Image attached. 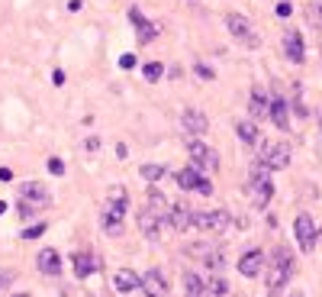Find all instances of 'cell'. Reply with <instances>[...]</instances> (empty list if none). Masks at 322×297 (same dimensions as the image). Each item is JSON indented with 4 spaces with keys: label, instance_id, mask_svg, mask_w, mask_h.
<instances>
[{
    "label": "cell",
    "instance_id": "cell-1",
    "mask_svg": "<svg viewBox=\"0 0 322 297\" xmlns=\"http://www.w3.org/2000/svg\"><path fill=\"white\" fill-rule=\"evenodd\" d=\"M248 197H252V204L258 210H264L271 204V197H274V181H271V168L264 162H255L252 165V171H248Z\"/></svg>",
    "mask_w": 322,
    "mask_h": 297
},
{
    "label": "cell",
    "instance_id": "cell-2",
    "mask_svg": "<svg viewBox=\"0 0 322 297\" xmlns=\"http://www.w3.org/2000/svg\"><path fill=\"white\" fill-rule=\"evenodd\" d=\"M290 275H293V255L283 246H277L271 255V265H268V291H280L290 281Z\"/></svg>",
    "mask_w": 322,
    "mask_h": 297
},
{
    "label": "cell",
    "instance_id": "cell-3",
    "mask_svg": "<svg viewBox=\"0 0 322 297\" xmlns=\"http://www.w3.org/2000/svg\"><path fill=\"white\" fill-rule=\"evenodd\" d=\"M187 152H190V159H194V168H200L203 174L219 168V152H216V149H210L203 139H197V136H194V139L187 142Z\"/></svg>",
    "mask_w": 322,
    "mask_h": 297
},
{
    "label": "cell",
    "instance_id": "cell-4",
    "mask_svg": "<svg viewBox=\"0 0 322 297\" xmlns=\"http://www.w3.org/2000/svg\"><path fill=\"white\" fill-rule=\"evenodd\" d=\"M225 29L232 32V39L235 42H242V45H248V49H258V32H255V26H252V20H245L242 13H229L225 16Z\"/></svg>",
    "mask_w": 322,
    "mask_h": 297
},
{
    "label": "cell",
    "instance_id": "cell-5",
    "mask_svg": "<svg viewBox=\"0 0 322 297\" xmlns=\"http://www.w3.org/2000/svg\"><path fill=\"white\" fill-rule=\"evenodd\" d=\"M190 226H197L203 233H225V226H229V213L225 210H194L190 213Z\"/></svg>",
    "mask_w": 322,
    "mask_h": 297
},
{
    "label": "cell",
    "instance_id": "cell-6",
    "mask_svg": "<svg viewBox=\"0 0 322 297\" xmlns=\"http://www.w3.org/2000/svg\"><path fill=\"white\" fill-rule=\"evenodd\" d=\"M174 181L184 187V191H200L203 197H210L213 194V184H210V178L200 171V168H194V165H190V168H184V171H177L174 174Z\"/></svg>",
    "mask_w": 322,
    "mask_h": 297
},
{
    "label": "cell",
    "instance_id": "cell-7",
    "mask_svg": "<svg viewBox=\"0 0 322 297\" xmlns=\"http://www.w3.org/2000/svg\"><path fill=\"white\" fill-rule=\"evenodd\" d=\"M123 213H126V204H113L106 200L103 210H100V226L106 236H123Z\"/></svg>",
    "mask_w": 322,
    "mask_h": 297
},
{
    "label": "cell",
    "instance_id": "cell-8",
    "mask_svg": "<svg viewBox=\"0 0 322 297\" xmlns=\"http://www.w3.org/2000/svg\"><path fill=\"white\" fill-rule=\"evenodd\" d=\"M261 162L268 165V168H287L290 165V146L287 142H268L264 152H261Z\"/></svg>",
    "mask_w": 322,
    "mask_h": 297
},
{
    "label": "cell",
    "instance_id": "cell-9",
    "mask_svg": "<svg viewBox=\"0 0 322 297\" xmlns=\"http://www.w3.org/2000/svg\"><path fill=\"white\" fill-rule=\"evenodd\" d=\"M293 233H296V242H300L303 252H313V246H316V226H313V217H309V213H300V217H296Z\"/></svg>",
    "mask_w": 322,
    "mask_h": 297
},
{
    "label": "cell",
    "instance_id": "cell-10",
    "mask_svg": "<svg viewBox=\"0 0 322 297\" xmlns=\"http://www.w3.org/2000/svg\"><path fill=\"white\" fill-rule=\"evenodd\" d=\"M139 281H142V291H145L148 297H164L168 294V281H164V275L158 268H148Z\"/></svg>",
    "mask_w": 322,
    "mask_h": 297
},
{
    "label": "cell",
    "instance_id": "cell-11",
    "mask_svg": "<svg viewBox=\"0 0 322 297\" xmlns=\"http://www.w3.org/2000/svg\"><path fill=\"white\" fill-rule=\"evenodd\" d=\"M161 217L158 213H151L145 204H142V210H139V230H142V236H145V239H158L161 236Z\"/></svg>",
    "mask_w": 322,
    "mask_h": 297
},
{
    "label": "cell",
    "instance_id": "cell-12",
    "mask_svg": "<svg viewBox=\"0 0 322 297\" xmlns=\"http://www.w3.org/2000/svg\"><path fill=\"white\" fill-rule=\"evenodd\" d=\"M184 129L190 136H203L210 129V120L203 110H197V107H184Z\"/></svg>",
    "mask_w": 322,
    "mask_h": 297
},
{
    "label": "cell",
    "instance_id": "cell-13",
    "mask_svg": "<svg viewBox=\"0 0 322 297\" xmlns=\"http://www.w3.org/2000/svg\"><path fill=\"white\" fill-rule=\"evenodd\" d=\"M283 52H287V58L293 65H300L303 58H306V45H303V36L296 32V29H287L283 32Z\"/></svg>",
    "mask_w": 322,
    "mask_h": 297
},
{
    "label": "cell",
    "instance_id": "cell-14",
    "mask_svg": "<svg viewBox=\"0 0 322 297\" xmlns=\"http://www.w3.org/2000/svg\"><path fill=\"white\" fill-rule=\"evenodd\" d=\"M20 200H23V204H29V207H45L52 197H49V191H45L42 184L29 181V184H23V187H20Z\"/></svg>",
    "mask_w": 322,
    "mask_h": 297
},
{
    "label": "cell",
    "instance_id": "cell-15",
    "mask_svg": "<svg viewBox=\"0 0 322 297\" xmlns=\"http://www.w3.org/2000/svg\"><path fill=\"white\" fill-rule=\"evenodd\" d=\"M271 110V97L264 94V88H252V97H248V113L252 120H264Z\"/></svg>",
    "mask_w": 322,
    "mask_h": 297
},
{
    "label": "cell",
    "instance_id": "cell-16",
    "mask_svg": "<svg viewBox=\"0 0 322 297\" xmlns=\"http://www.w3.org/2000/svg\"><path fill=\"white\" fill-rule=\"evenodd\" d=\"M261 268H264V255H261L258 249H252V252H245L242 258H238V271H242L245 278L261 275Z\"/></svg>",
    "mask_w": 322,
    "mask_h": 297
},
{
    "label": "cell",
    "instance_id": "cell-17",
    "mask_svg": "<svg viewBox=\"0 0 322 297\" xmlns=\"http://www.w3.org/2000/svg\"><path fill=\"white\" fill-rule=\"evenodd\" d=\"M190 213H194V210H190V207H184V204H171V210H168V220H164V223H168V226H171L174 233H184V230L190 226Z\"/></svg>",
    "mask_w": 322,
    "mask_h": 297
},
{
    "label": "cell",
    "instance_id": "cell-18",
    "mask_svg": "<svg viewBox=\"0 0 322 297\" xmlns=\"http://www.w3.org/2000/svg\"><path fill=\"white\" fill-rule=\"evenodd\" d=\"M268 116H271V123L277 129H290V113H287V100H283V97H271Z\"/></svg>",
    "mask_w": 322,
    "mask_h": 297
},
{
    "label": "cell",
    "instance_id": "cell-19",
    "mask_svg": "<svg viewBox=\"0 0 322 297\" xmlns=\"http://www.w3.org/2000/svg\"><path fill=\"white\" fill-rule=\"evenodd\" d=\"M35 262H39V271H42V275H62V258H58L55 249H42Z\"/></svg>",
    "mask_w": 322,
    "mask_h": 297
},
{
    "label": "cell",
    "instance_id": "cell-20",
    "mask_svg": "<svg viewBox=\"0 0 322 297\" xmlns=\"http://www.w3.org/2000/svg\"><path fill=\"white\" fill-rule=\"evenodd\" d=\"M71 265H74V275H78V278H90L93 271L100 268V265H97V258H93L90 252H78L74 258H71Z\"/></svg>",
    "mask_w": 322,
    "mask_h": 297
},
{
    "label": "cell",
    "instance_id": "cell-21",
    "mask_svg": "<svg viewBox=\"0 0 322 297\" xmlns=\"http://www.w3.org/2000/svg\"><path fill=\"white\" fill-rule=\"evenodd\" d=\"M129 20H132V23H136V29H139V42H151V39H155V23H148L145 16H142V10H139V7L129 10Z\"/></svg>",
    "mask_w": 322,
    "mask_h": 297
},
{
    "label": "cell",
    "instance_id": "cell-22",
    "mask_svg": "<svg viewBox=\"0 0 322 297\" xmlns=\"http://www.w3.org/2000/svg\"><path fill=\"white\" fill-rule=\"evenodd\" d=\"M113 284H116V291L119 294H132V291H139V275L136 271H129V268H123V271H116V278H113Z\"/></svg>",
    "mask_w": 322,
    "mask_h": 297
},
{
    "label": "cell",
    "instance_id": "cell-23",
    "mask_svg": "<svg viewBox=\"0 0 322 297\" xmlns=\"http://www.w3.org/2000/svg\"><path fill=\"white\" fill-rule=\"evenodd\" d=\"M145 207H148L151 213H158L161 220H168V210H171V204L164 200V194H161V191H148V197H145Z\"/></svg>",
    "mask_w": 322,
    "mask_h": 297
},
{
    "label": "cell",
    "instance_id": "cell-24",
    "mask_svg": "<svg viewBox=\"0 0 322 297\" xmlns=\"http://www.w3.org/2000/svg\"><path fill=\"white\" fill-rule=\"evenodd\" d=\"M184 288H187V297H203L206 294V281L197 275V271H187L184 275Z\"/></svg>",
    "mask_w": 322,
    "mask_h": 297
},
{
    "label": "cell",
    "instance_id": "cell-25",
    "mask_svg": "<svg viewBox=\"0 0 322 297\" xmlns=\"http://www.w3.org/2000/svg\"><path fill=\"white\" fill-rule=\"evenodd\" d=\"M238 139H242L245 146H258L261 133H258V126H255L252 120H242V123H238Z\"/></svg>",
    "mask_w": 322,
    "mask_h": 297
},
{
    "label": "cell",
    "instance_id": "cell-26",
    "mask_svg": "<svg viewBox=\"0 0 322 297\" xmlns=\"http://www.w3.org/2000/svg\"><path fill=\"white\" fill-rule=\"evenodd\" d=\"M206 294L210 297H225V294H229V281H225L219 271H213V278L206 281Z\"/></svg>",
    "mask_w": 322,
    "mask_h": 297
},
{
    "label": "cell",
    "instance_id": "cell-27",
    "mask_svg": "<svg viewBox=\"0 0 322 297\" xmlns=\"http://www.w3.org/2000/svg\"><path fill=\"white\" fill-rule=\"evenodd\" d=\"M203 265H206L210 271H222V265H225V252H222V249H210V252L203 255Z\"/></svg>",
    "mask_w": 322,
    "mask_h": 297
},
{
    "label": "cell",
    "instance_id": "cell-28",
    "mask_svg": "<svg viewBox=\"0 0 322 297\" xmlns=\"http://www.w3.org/2000/svg\"><path fill=\"white\" fill-rule=\"evenodd\" d=\"M142 75H145V81H158L161 75H164V68H161V62H148V65H142Z\"/></svg>",
    "mask_w": 322,
    "mask_h": 297
},
{
    "label": "cell",
    "instance_id": "cell-29",
    "mask_svg": "<svg viewBox=\"0 0 322 297\" xmlns=\"http://www.w3.org/2000/svg\"><path fill=\"white\" fill-rule=\"evenodd\" d=\"M139 174L145 178V181H158V178L164 174V168H161V165H142V168H139Z\"/></svg>",
    "mask_w": 322,
    "mask_h": 297
},
{
    "label": "cell",
    "instance_id": "cell-30",
    "mask_svg": "<svg viewBox=\"0 0 322 297\" xmlns=\"http://www.w3.org/2000/svg\"><path fill=\"white\" fill-rule=\"evenodd\" d=\"M106 200H113V204H129V194H126V187H110V197Z\"/></svg>",
    "mask_w": 322,
    "mask_h": 297
},
{
    "label": "cell",
    "instance_id": "cell-31",
    "mask_svg": "<svg viewBox=\"0 0 322 297\" xmlns=\"http://www.w3.org/2000/svg\"><path fill=\"white\" fill-rule=\"evenodd\" d=\"M194 71H197L200 78H206V81H213V78H216V71H213L210 65H203V62H197V65H194Z\"/></svg>",
    "mask_w": 322,
    "mask_h": 297
},
{
    "label": "cell",
    "instance_id": "cell-32",
    "mask_svg": "<svg viewBox=\"0 0 322 297\" xmlns=\"http://www.w3.org/2000/svg\"><path fill=\"white\" fill-rule=\"evenodd\" d=\"M42 233H45V223H35V226H29L23 233V239H35V236H42Z\"/></svg>",
    "mask_w": 322,
    "mask_h": 297
},
{
    "label": "cell",
    "instance_id": "cell-33",
    "mask_svg": "<svg viewBox=\"0 0 322 297\" xmlns=\"http://www.w3.org/2000/svg\"><path fill=\"white\" fill-rule=\"evenodd\" d=\"M49 171L52 174H65V162L62 159H49Z\"/></svg>",
    "mask_w": 322,
    "mask_h": 297
},
{
    "label": "cell",
    "instance_id": "cell-34",
    "mask_svg": "<svg viewBox=\"0 0 322 297\" xmlns=\"http://www.w3.org/2000/svg\"><path fill=\"white\" fill-rule=\"evenodd\" d=\"M290 13H293V4H287V0L277 4V16H290Z\"/></svg>",
    "mask_w": 322,
    "mask_h": 297
},
{
    "label": "cell",
    "instance_id": "cell-35",
    "mask_svg": "<svg viewBox=\"0 0 322 297\" xmlns=\"http://www.w3.org/2000/svg\"><path fill=\"white\" fill-rule=\"evenodd\" d=\"M119 68H136V55H123L119 58Z\"/></svg>",
    "mask_w": 322,
    "mask_h": 297
},
{
    "label": "cell",
    "instance_id": "cell-36",
    "mask_svg": "<svg viewBox=\"0 0 322 297\" xmlns=\"http://www.w3.org/2000/svg\"><path fill=\"white\" fill-rule=\"evenodd\" d=\"M52 81H55V88H62V84H65V71H62V68L52 71Z\"/></svg>",
    "mask_w": 322,
    "mask_h": 297
},
{
    "label": "cell",
    "instance_id": "cell-37",
    "mask_svg": "<svg viewBox=\"0 0 322 297\" xmlns=\"http://www.w3.org/2000/svg\"><path fill=\"white\" fill-rule=\"evenodd\" d=\"M68 10H71V13H78V10H84V4H81V0H68Z\"/></svg>",
    "mask_w": 322,
    "mask_h": 297
},
{
    "label": "cell",
    "instance_id": "cell-38",
    "mask_svg": "<svg viewBox=\"0 0 322 297\" xmlns=\"http://www.w3.org/2000/svg\"><path fill=\"white\" fill-rule=\"evenodd\" d=\"M0 181H13V171H10V168H0Z\"/></svg>",
    "mask_w": 322,
    "mask_h": 297
},
{
    "label": "cell",
    "instance_id": "cell-39",
    "mask_svg": "<svg viewBox=\"0 0 322 297\" xmlns=\"http://www.w3.org/2000/svg\"><path fill=\"white\" fill-rule=\"evenodd\" d=\"M10 281V275H4V271H0V288H4V284Z\"/></svg>",
    "mask_w": 322,
    "mask_h": 297
},
{
    "label": "cell",
    "instance_id": "cell-40",
    "mask_svg": "<svg viewBox=\"0 0 322 297\" xmlns=\"http://www.w3.org/2000/svg\"><path fill=\"white\" fill-rule=\"evenodd\" d=\"M7 210V200H0V213H4Z\"/></svg>",
    "mask_w": 322,
    "mask_h": 297
},
{
    "label": "cell",
    "instance_id": "cell-41",
    "mask_svg": "<svg viewBox=\"0 0 322 297\" xmlns=\"http://www.w3.org/2000/svg\"><path fill=\"white\" fill-rule=\"evenodd\" d=\"M290 297H303V291H293V294H290Z\"/></svg>",
    "mask_w": 322,
    "mask_h": 297
},
{
    "label": "cell",
    "instance_id": "cell-42",
    "mask_svg": "<svg viewBox=\"0 0 322 297\" xmlns=\"http://www.w3.org/2000/svg\"><path fill=\"white\" fill-rule=\"evenodd\" d=\"M316 10H319V20H322V4H319V7H316Z\"/></svg>",
    "mask_w": 322,
    "mask_h": 297
},
{
    "label": "cell",
    "instance_id": "cell-43",
    "mask_svg": "<svg viewBox=\"0 0 322 297\" xmlns=\"http://www.w3.org/2000/svg\"><path fill=\"white\" fill-rule=\"evenodd\" d=\"M13 297H29V294H13Z\"/></svg>",
    "mask_w": 322,
    "mask_h": 297
},
{
    "label": "cell",
    "instance_id": "cell-44",
    "mask_svg": "<svg viewBox=\"0 0 322 297\" xmlns=\"http://www.w3.org/2000/svg\"><path fill=\"white\" fill-rule=\"evenodd\" d=\"M319 129H322V116H319Z\"/></svg>",
    "mask_w": 322,
    "mask_h": 297
},
{
    "label": "cell",
    "instance_id": "cell-45",
    "mask_svg": "<svg viewBox=\"0 0 322 297\" xmlns=\"http://www.w3.org/2000/svg\"><path fill=\"white\" fill-rule=\"evenodd\" d=\"M319 239H322V233H319Z\"/></svg>",
    "mask_w": 322,
    "mask_h": 297
}]
</instances>
